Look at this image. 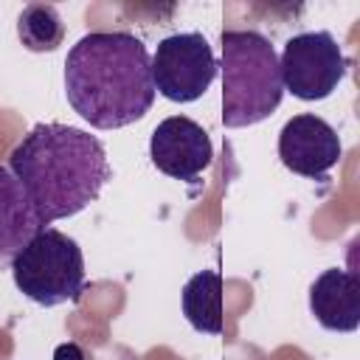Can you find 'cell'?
I'll return each mask as SVG.
<instances>
[{
    "instance_id": "cell-1",
    "label": "cell",
    "mask_w": 360,
    "mask_h": 360,
    "mask_svg": "<svg viewBox=\"0 0 360 360\" xmlns=\"http://www.w3.org/2000/svg\"><path fill=\"white\" fill-rule=\"evenodd\" d=\"M65 96L96 129L141 121L155 104L152 56L129 31H90L65 56Z\"/></svg>"
},
{
    "instance_id": "cell-2",
    "label": "cell",
    "mask_w": 360,
    "mask_h": 360,
    "mask_svg": "<svg viewBox=\"0 0 360 360\" xmlns=\"http://www.w3.org/2000/svg\"><path fill=\"white\" fill-rule=\"evenodd\" d=\"M8 169L45 228L84 211L112 177L101 141L56 121L31 127L11 149Z\"/></svg>"
},
{
    "instance_id": "cell-3",
    "label": "cell",
    "mask_w": 360,
    "mask_h": 360,
    "mask_svg": "<svg viewBox=\"0 0 360 360\" xmlns=\"http://www.w3.org/2000/svg\"><path fill=\"white\" fill-rule=\"evenodd\" d=\"M222 124L250 127L273 115L284 98L278 53L273 42L248 31H222Z\"/></svg>"
},
{
    "instance_id": "cell-4",
    "label": "cell",
    "mask_w": 360,
    "mask_h": 360,
    "mask_svg": "<svg viewBox=\"0 0 360 360\" xmlns=\"http://www.w3.org/2000/svg\"><path fill=\"white\" fill-rule=\"evenodd\" d=\"M14 287L39 307L76 304L84 292V256L73 236L42 228L11 262Z\"/></svg>"
},
{
    "instance_id": "cell-5",
    "label": "cell",
    "mask_w": 360,
    "mask_h": 360,
    "mask_svg": "<svg viewBox=\"0 0 360 360\" xmlns=\"http://www.w3.org/2000/svg\"><path fill=\"white\" fill-rule=\"evenodd\" d=\"M284 90L301 101H321L346 76V56L329 31H304L284 42L278 56Z\"/></svg>"
},
{
    "instance_id": "cell-6",
    "label": "cell",
    "mask_w": 360,
    "mask_h": 360,
    "mask_svg": "<svg viewBox=\"0 0 360 360\" xmlns=\"http://www.w3.org/2000/svg\"><path fill=\"white\" fill-rule=\"evenodd\" d=\"M217 76V59L200 31L163 37L152 53L155 93L174 104L197 101Z\"/></svg>"
},
{
    "instance_id": "cell-7",
    "label": "cell",
    "mask_w": 360,
    "mask_h": 360,
    "mask_svg": "<svg viewBox=\"0 0 360 360\" xmlns=\"http://www.w3.org/2000/svg\"><path fill=\"white\" fill-rule=\"evenodd\" d=\"M340 155L343 146L338 129L315 112L292 115L278 132V158L292 174L323 180L326 172L338 166Z\"/></svg>"
},
{
    "instance_id": "cell-8",
    "label": "cell",
    "mask_w": 360,
    "mask_h": 360,
    "mask_svg": "<svg viewBox=\"0 0 360 360\" xmlns=\"http://www.w3.org/2000/svg\"><path fill=\"white\" fill-rule=\"evenodd\" d=\"M149 158L166 177L191 183L211 166L214 146L197 121L186 115H169L155 127L149 138Z\"/></svg>"
},
{
    "instance_id": "cell-9",
    "label": "cell",
    "mask_w": 360,
    "mask_h": 360,
    "mask_svg": "<svg viewBox=\"0 0 360 360\" xmlns=\"http://www.w3.org/2000/svg\"><path fill=\"white\" fill-rule=\"evenodd\" d=\"M309 312L329 332L360 326V278L352 270L329 267L309 284Z\"/></svg>"
},
{
    "instance_id": "cell-10",
    "label": "cell",
    "mask_w": 360,
    "mask_h": 360,
    "mask_svg": "<svg viewBox=\"0 0 360 360\" xmlns=\"http://www.w3.org/2000/svg\"><path fill=\"white\" fill-rule=\"evenodd\" d=\"M25 188L11 174L8 166H0V270L11 267L17 253L42 231Z\"/></svg>"
},
{
    "instance_id": "cell-11",
    "label": "cell",
    "mask_w": 360,
    "mask_h": 360,
    "mask_svg": "<svg viewBox=\"0 0 360 360\" xmlns=\"http://www.w3.org/2000/svg\"><path fill=\"white\" fill-rule=\"evenodd\" d=\"M180 307L186 321L202 335H219L225 329V307H222V276L217 270L194 273L180 292Z\"/></svg>"
},
{
    "instance_id": "cell-12",
    "label": "cell",
    "mask_w": 360,
    "mask_h": 360,
    "mask_svg": "<svg viewBox=\"0 0 360 360\" xmlns=\"http://www.w3.org/2000/svg\"><path fill=\"white\" fill-rule=\"evenodd\" d=\"M17 37L31 53L56 51L65 39V22L51 3H28L17 17Z\"/></svg>"
},
{
    "instance_id": "cell-13",
    "label": "cell",
    "mask_w": 360,
    "mask_h": 360,
    "mask_svg": "<svg viewBox=\"0 0 360 360\" xmlns=\"http://www.w3.org/2000/svg\"><path fill=\"white\" fill-rule=\"evenodd\" d=\"M53 360H84V352L79 343H62V346H56Z\"/></svg>"
}]
</instances>
